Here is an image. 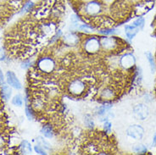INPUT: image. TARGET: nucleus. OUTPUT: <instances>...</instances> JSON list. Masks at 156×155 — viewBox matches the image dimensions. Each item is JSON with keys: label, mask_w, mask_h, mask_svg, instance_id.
Masks as SVG:
<instances>
[{"label": "nucleus", "mask_w": 156, "mask_h": 155, "mask_svg": "<svg viewBox=\"0 0 156 155\" xmlns=\"http://www.w3.org/2000/svg\"><path fill=\"white\" fill-rule=\"evenodd\" d=\"M37 141H38L39 143L43 145V147H45V148H48V149H49V148H50V147H49L50 145L47 142H45V141H44V139H43L42 137H38Z\"/></svg>", "instance_id": "22"}, {"label": "nucleus", "mask_w": 156, "mask_h": 155, "mask_svg": "<svg viewBox=\"0 0 156 155\" xmlns=\"http://www.w3.org/2000/svg\"><path fill=\"white\" fill-rule=\"evenodd\" d=\"M30 65H31V62H30V61H27V62L24 63L21 67H22L23 69H27V67H29Z\"/></svg>", "instance_id": "29"}, {"label": "nucleus", "mask_w": 156, "mask_h": 155, "mask_svg": "<svg viewBox=\"0 0 156 155\" xmlns=\"http://www.w3.org/2000/svg\"><path fill=\"white\" fill-rule=\"evenodd\" d=\"M100 43L101 47L103 48L104 50L106 51H111L116 48L118 46V39L115 37H103L100 38Z\"/></svg>", "instance_id": "6"}, {"label": "nucleus", "mask_w": 156, "mask_h": 155, "mask_svg": "<svg viewBox=\"0 0 156 155\" xmlns=\"http://www.w3.org/2000/svg\"><path fill=\"white\" fill-rule=\"evenodd\" d=\"M13 104L16 105V106H21L22 105V97L20 95H16L14 97L13 100H12Z\"/></svg>", "instance_id": "19"}, {"label": "nucleus", "mask_w": 156, "mask_h": 155, "mask_svg": "<svg viewBox=\"0 0 156 155\" xmlns=\"http://www.w3.org/2000/svg\"><path fill=\"white\" fill-rule=\"evenodd\" d=\"M83 46H84V49L87 53L96 54L99 51L100 47H101L100 39H98L96 37H87L83 43Z\"/></svg>", "instance_id": "1"}, {"label": "nucleus", "mask_w": 156, "mask_h": 155, "mask_svg": "<svg viewBox=\"0 0 156 155\" xmlns=\"http://www.w3.org/2000/svg\"><path fill=\"white\" fill-rule=\"evenodd\" d=\"M133 114L137 120H144L148 115V107L143 104L136 105L133 109Z\"/></svg>", "instance_id": "7"}, {"label": "nucleus", "mask_w": 156, "mask_h": 155, "mask_svg": "<svg viewBox=\"0 0 156 155\" xmlns=\"http://www.w3.org/2000/svg\"><path fill=\"white\" fill-rule=\"evenodd\" d=\"M64 40L67 44H76L78 42V37L74 34H67L64 37Z\"/></svg>", "instance_id": "14"}, {"label": "nucleus", "mask_w": 156, "mask_h": 155, "mask_svg": "<svg viewBox=\"0 0 156 155\" xmlns=\"http://www.w3.org/2000/svg\"><path fill=\"white\" fill-rule=\"evenodd\" d=\"M85 12L90 16H98L102 11V5L98 1H92L85 5Z\"/></svg>", "instance_id": "5"}, {"label": "nucleus", "mask_w": 156, "mask_h": 155, "mask_svg": "<svg viewBox=\"0 0 156 155\" xmlns=\"http://www.w3.org/2000/svg\"><path fill=\"white\" fill-rule=\"evenodd\" d=\"M4 84V75L2 73V70H0V85L2 86Z\"/></svg>", "instance_id": "30"}, {"label": "nucleus", "mask_w": 156, "mask_h": 155, "mask_svg": "<svg viewBox=\"0 0 156 155\" xmlns=\"http://www.w3.org/2000/svg\"><path fill=\"white\" fill-rule=\"evenodd\" d=\"M104 129H105V132H110V130H111V123L109 122V121H106L105 125H104Z\"/></svg>", "instance_id": "24"}, {"label": "nucleus", "mask_w": 156, "mask_h": 155, "mask_svg": "<svg viewBox=\"0 0 156 155\" xmlns=\"http://www.w3.org/2000/svg\"><path fill=\"white\" fill-rule=\"evenodd\" d=\"M86 124L88 126V127H93L94 126V121L92 120V119H90V118H88V119H86Z\"/></svg>", "instance_id": "27"}, {"label": "nucleus", "mask_w": 156, "mask_h": 155, "mask_svg": "<svg viewBox=\"0 0 156 155\" xmlns=\"http://www.w3.org/2000/svg\"><path fill=\"white\" fill-rule=\"evenodd\" d=\"M5 59V52H4V48H0V61H3Z\"/></svg>", "instance_id": "26"}, {"label": "nucleus", "mask_w": 156, "mask_h": 155, "mask_svg": "<svg viewBox=\"0 0 156 155\" xmlns=\"http://www.w3.org/2000/svg\"><path fill=\"white\" fill-rule=\"evenodd\" d=\"M33 5H34L33 3H28V4H27L24 6L23 11H29V10H31V8L33 7Z\"/></svg>", "instance_id": "25"}, {"label": "nucleus", "mask_w": 156, "mask_h": 155, "mask_svg": "<svg viewBox=\"0 0 156 155\" xmlns=\"http://www.w3.org/2000/svg\"><path fill=\"white\" fill-rule=\"evenodd\" d=\"M138 30H139V28L135 26L134 25H131V26H130V25H127V26H126L125 27L126 35V37H127L129 39H133V37L137 34Z\"/></svg>", "instance_id": "10"}, {"label": "nucleus", "mask_w": 156, "mask_h": 155, "mask_svg": "<svg viewBox=\"0 0 156 155\" xmlns=\"http://www.w3.org/2000/svg\"><path fill=\"white\" fill-rule=\"evenodd\" d=\"M85 88H86L85 83L82 82V80H79V79L73 80L69 85L70 93H72L73 95H76V96L82 94L83 92L85 91Z\"/></svg>", "instance_id": "2"}, {"label": "nucleus", "mask_w": 156, "mask_h": 155, "mask_svg": "<svg viewBox=\"0 0 156 155\" xmlns=\"http://www.w3.org/2000/svg\"><path fill=\"white\" fill-rule=\"evenodd\" d=\"M39 70L45 73H49L55 70V61L50 58H42L37 63Z\"/></svg>", "instance_id": "3"}, {"label": "nucleus", "mask_w": 156, "mask_h": 155, "mask_svg": "<svg viewBox=\"0 0 156 155\" xmlns=\"http://www.w3.org/2000/svg\"><path fill=\"white\" fill-rule=\"evenodd\" d=\"M120 63H121V65L124 69L128 70V69H131L134 66L135 63H136V59L132 54H126L121 58Z\"/></svg>", "instance_id": "8"}, {"label": "nucleus", "mask_w": 156, "mask_h": 155, "mask_svg": "<svg viewBox=\"0 0 156 155\" xmlns=\"http://www.w3.org/2000/svg\"><path fill=\"white\" fill-rule=\"evenodd\" d=\"M133 150L136 153L139 154H143V153H147V147L144 146V145H136L133 147Z\"/></svg>", "instance_id": "17"}, {"label": "nucleus", "mask_w": 156, "mask_h": 155, "mask_svg": "<svg viewBox=\"0 0 156 155\" xmlns=\"http://www.w3.org/2000/svg\"><path fill=\"white\" fill-rule=\"evenodd\" d=\"M133 25H134L135 26L138 27L139 29H142V28L144 27V19L142 18V17H139L138 19H136V20L133 22Z\"/></svg>", "instance_id": "18"}, {"label": "nucleus", "mask_w": 156, "mask_h": 155, "mask_svg": "<svg viewBox=\"0 0 156 155\" xmlns=\"http://www.w3.org/2000/svg\"><path fill=\"white\" fill-rule=\"evenodd\" d=\"M34 149H35L36 153H39V154H46L45 151L43 150V148L41 147L40 145H39V146H36V147H34Z\"/></svg>", "instance_id": "23"}, {"label": "nucleus", "mask_w": 156, "mask_h": 155, "mask_svg": "<svg viewBox=\"0 0 156 155\" xmlns=\"http://www.w3.org/2000/svg\"><path fill=\"white\" fill-rule=\"evenodd\" d=\"M115 96V92H114L113 89L110 87H106L101 93V97L104 99H113Z\"/></svg>", "instance_id": "11"}, {"label": "nucleus", "mask_w": 156, "mask_h": 155, "mask_svg": "<svg viewBox=\"0 0 156 155\" xmlns=\"http://www.w3.org/2000/svg\"><path fill=\"white\" fill-rule=\"evenodd\" d=\"M2 93H3V95L5 97V99H9L11 95V89H10L9 86L3 84L2 85Z\"/></svg>", "instance_id": "16"}, {"label": "nucleus", "mask_w": 156, "mask_h": 155, "mask_svg": "<svg viewBox=\"0 0 156 155\" xmlns=\"http://www.w3.org/2000/svg\"><path fill=\"white\" fill-rule=\"evenodd\" d=\"M41 132L43 134V136L47 138H51L54 136V132H53V130L50 126H43L42 128V131Z\"/></svg>", "instance_id": "15"}, {"label": "nucleus", "mask_w": 156, "mask_h": 155, "mask_svg": "<svg viewBox=\"0 0 156 155\" xmlns=\"http://www.w3.org/2000/svg\"><path fill=\"white\" fill-rule=\"evenodd\" d=\"M26 111H27V112H26V114H27V115L28 118H29L30 120H31V119H32V114H31V110L29 109V108H28V107H27V108H26Z\"/></svg>", "instance_id": "28"}, {"label": "nucleus", "mask_w": 156, "mask_h": 155, "mask_svg": "<svg viewBox=\"0 0 156 155\" xmlns=\"http://www.w3.org/2000/svg\"><path fill=\"white\" fill-rule=\"evenodd\" d=\"M20 151L24 154H29L31 153V144L28 143L27 141H23L20 144Z\"/></svg>", "instance_id": "12"}, {"label": "nucleus", "mask_w": 156, "mask_h": 155, "mask_svg": "<svg viewBox=\"0 0 156 155\" xmlns=\"http://www.w3.org/2000/svg\"><path fill=\"white\" fill-rule=\"evenodd\" d=\"M111 107H112V105H110V104L103 105L101 108L99 109V110H98V114L102 115V114H105V113L107 112L108 110H109V109H111Z\"/></svg>", "instance_id": "21"}, {"label": "nucleus", "mask_w": 156, "mask_h": 155, "mask_svg": "<svg viewBox=\"0 0 156 155\" xmlns=\"http://www.w3.org/2000/svg\"><path fill=\"white\" fill-rule=\"evenodd\" d=\"M6 80H7V82H8L9 85H10L11 86H13L14 88L16 89H21L22 86H21V83L20 82V81L18 80V78L16 77V74L12 71H8L7 74H6Z\"/></svg>", "instance_id": "9"}, {"label": "nucleus", "mask_w": 156, "mask_h": 155, "mask_svg": "<svg viewBox=\"0 0 156 155\" xmlns=\"http://www.w3.org/2000/svg\"><path fill=\"white\" fill-rule=\"evenodd\" d=\"M153 143L154 144V145H156V133H155V135H154V140H153Z\"/></svg>", "instance_id": "31"}, {"label": "nucleus", "mask_w": 156, "mask_h": 155, "mask_svg": "<svg viewBox=\"0 0 156 155\" xmlns=\"http://www.w3.org/2000/svg\"><path fill=\"white\" fill-rule=\"evenodd\" d=\"M126 134L130 137H133L135 140H141L144 134V130L139 125H134L127 128Z\"/></svg>", "instance_id": "4"}, {"label": "nucleus", "mask_w": 156, "mask_h": 155, "mask_svg": "<svg viewBox=\"0 0 156 155\" xmlns=\"http://www.w3.org/2000/svg\"><path fill=\"white\" fill-rule=\"evenodd\" d=\"M145 55L147 57V59L149 62V65H150V69H151V72L152 73H154L156 70V66H155V62H154V56L151 53H145Z\"/></svg>", "instance_id": "13"}, {"label": "nucleus", "mask_w": 156, "mask_h": 155, "mask_svg": "<svg viewBox=\"0 0 156 155\" xmlns=\"http://www.w3.org/2000/svg\"><path fill=\"white\" fill-rule=\"evenodd\" d=\"M99 33L102 34V35H114L115 33V29H109V28H106L105 30H102V31H99Z\"/></svg>", "instance_id": "20"}]
</instances>
